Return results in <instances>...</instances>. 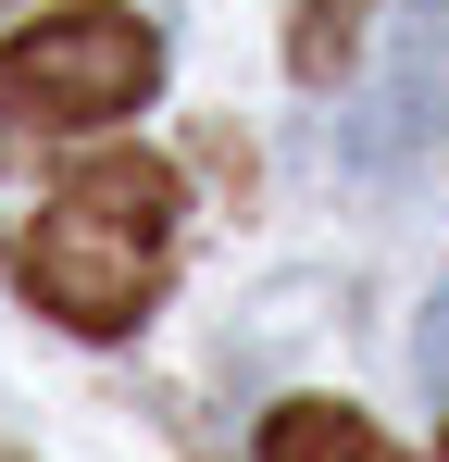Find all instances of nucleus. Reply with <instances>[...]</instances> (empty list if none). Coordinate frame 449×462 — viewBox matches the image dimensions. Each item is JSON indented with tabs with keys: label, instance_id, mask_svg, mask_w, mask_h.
Wrapping results in <instances>:
<instances>
[{
	"label": "nucleus",
	"instance_id": "f257e3e1",
	"mask_svg": "<svg viewBox=\"0 0 449 462\" xmlns=\"http://www.w3.org/2000/svg\"><path fill=\"white\" fill-rule=\"evenodd\" d=\"M175 162L150 151H100L87 175L50 188V213L25 226V300L75 325V337H125L150 300H162V263H175Z\"/></svg>",
	"mask_w": 449,
	"mask_h": 462
},
{
	"label": "nucleus",
	"instance_id": "f03ea898",
	"mask_svg": "<svg viewBox=\"0 0 449 462\" xmlns=\"http://www.w3.org/2000/svg\"><path fill=\"white\" fill-rule=\"evenodd\" d=\"M162 88V38H150L125 0H75L0 38V151L25 138H75V125H113Z\"/></svg>",
	"mask_w": 449,
	"mask_h": 462
},
{
	"label": "nucleus",
	"instance_id": "7ed1b4c3",
	"mask_svg": "<svg viewBox=\"0 0 449 462\" xmlns=\"http://www.w3.org/2000/svg\"><path fill=\"white\" fill-rule=\"evenodd\" d=\"M262 462H399V438L362 425L350 400H275L262 412Z\"/></svg>",
	"mask_w": 449,
	"mask_h": 462
},
{
	"label": "nucleus",
	"instance_id": "20e7f679",
	"mask_svg": "<svg viewBox=\"0 0 449 462\" xmlns=\"http://www.w3.org/2000/svg\"><path fill=\"white\" fill-rule=\"evenodd\" d=\"M288 63L312 88L350 76V63H362V0H299V13H288Z\"/></svg>",
	"mask_w": 449,
	"mask_h": 462
},
{
	"label": "nucleus",
	"instance_id": "39448f33",
	"mask_svg": "<svg viewBox=\"0 0 449 462\" xmlns=\"http://www.w3.org/2000/svg\"><path fill=\"white\" fill-rule=\"evenodd\" d=\"M425 375H437V400H449V300H437V325H425Z\"/></svg>",
	"mask_w": 449,
	"mask_h": 462
},
{
	"label": "nucleus",
	"instance_id": "423d86ee",
	"mask_svg": "<svg viewBox=\"0 0 449 462\" xmlns=\"http://www.w3.org/2000/svg\"><path fill=\"white\" fill-rule=\"evenodd\" d=\"M425 25H437V38H449V0H425Z\"/></svg>",
	"mask_w": 449,
	"mask_h": 462
}]
</instances>
